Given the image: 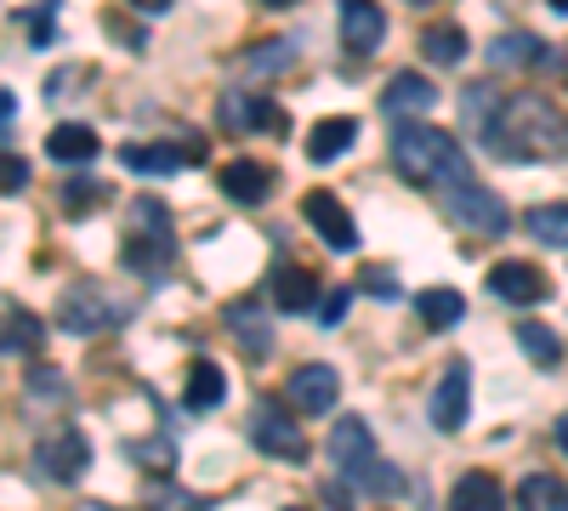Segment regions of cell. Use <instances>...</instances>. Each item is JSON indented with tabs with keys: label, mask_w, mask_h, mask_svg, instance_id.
Instances as JSON below:
<instances>
[{
	"label": "cell",
	"mask_w": 568,
	"mask_h": 511,
	"mask_svg": "<svg viewBox=\"0 0 568 511\" xmlns=\"http://www.w3.org/2000/svg\"><path fill=\"white\" fill-rule=\"evenodd\" d=\"M568 136V120L546 98H506L495 125L484 131V149L500 160H551Z\"/></svg>",
	"instance_id": "1"
},
{
	"label": "cell",
	"mask_w": 568,
	"mask_h": 511,
	"mask_svg": "<svg viewBox=\"0 0 568 511\" xmlns=\"http://www.w3.org/2000/svg\"><path fill=\"white\" fill-rule=\"evenodd\" d=\"M393 165H398L404 182H415V188H455V182H471L460 143L449 131L420 125V120H404L393 131Z\"/></svg>",
	"instance_id": "2"
},
{
	"label": "cell",
	"mask_w": 568,
	"mask_h": 511,
	"mask_svg": "<svg viewBox=\"0 0 568 511\" xmlns=\"http://www.w3.org/2000/svg\"><path fill=\"white\" fill-rule=\"evenodd\" d=\"M329 454H336V472L347 483L369 489V494H398L404 489V478L387 467L382 454H375V432H369L364 415H342L336 432H329Z\"/></svg>",
	"instance_id": "3"
},
{
	"label": "cell",
	"mask_w": 568,
	"mask_h": 511,
	"mask_svg": "<svg viewBox=\"0 0 568 511\" xmlns=\"http://www.w3.org/2000/svg\"><path fill=\"white\" fill-rule=\"evenodd\" d=\"M58 318H63L69 336H103V330L131 318V302H114L103 285H74V290H63Z\"/></svg>",
	"instance_id": "4"
},
{
	"label": "cell",
	"mask_w": 568,
	"mask_h": 511,
	"mask_svg": "<svg viewBox=\"0 0 568 511\" xmlns=\"http://www.w3.org/2000/svg\"><path fill=\"white\" fill-rule=\"evenodd\" d=\"M444 216L455 227H466V234H478V239H495V234L511 227L506 200H495L489 188H478V182H455V188H444Z\"/></svg>",
	"instance_id": "5"
},
{
	"label": "cell",
	"mask_w": 568,
	"mask_h": 511,
	"mask_svg": "<svg viewBox=\"0 0 568 511\" xmlns=\"http://www.w3.org/2000/svg\"><path fill=\"white\" fill-rule=\"evenodd\" d=\"M251 443L273 460H302L307 454V438L296 427V415L284 403H273V398H256V409H251Z\"/></svg>",
	"instance_id": "6"
},
{
	"label": "cell",
	"mask_w": 568,
	"mask_h": 511,
	"mask_svg": "<svg viewBox=\"0 0 568 511\" xmlns=\"http://www.w3.org/2000/svg\"><path fill=\"white\" fill-rule=\"evenodd\" d=\"M302 216H307V227H313V234L336 251V256H353V251H358V222L347 216V205L329 194V188L302 194Z\"/></svg>",
	"instance_id": "7"
},
{
	"label": "cell",
	"mask_w": 568,
	"mask_h": 511,
	"mask_svg": "<svg viewBox=\"0 0 568 511\" xmlns=\"http://www.w3.org/2000/svg\"><path fill=\"white\" fill-rule=\"evenodd\" d=\"M85 467H91V443L74 427H52L34 443V472H45L52 483H74Z\"/></svg>",
	"instance_id": "8"
},
{
	"label": "cell",
	"mask_w": 568,
	"mask_h": 511,
	"mask_svg": "<svg viewBox=\"0 0 568 511\" xmlns=\"http://www.w3.org/2000/svg\"><path fill=\"white\" fill-rule=\"evenodd\" d=\"M284 398H291V409L302 415H329L342 398V376L329 364H302L291 381H284Z\"/></svg>",
	"instance_id": "9"
},
{
	"label": "cell",
	"mask_w": 568,
	"mask_h": 511,
	"mask_svg": "<svg viewBox=\"0 0 568 511\" xmlns=\"http://www.w3.org/2000/svg\"><path fill=\"white\" fill-rule=\"evenodd\" d=\"M336 23H342V45H347L353 58H369L375 45L387 40V12L375 7V0H342Z\"/></svg>",
	"instance_id": "10"
},
{
	"label": "cell",
	"mask_w": 568,
	"mask_h": 511,
	"mask_svg": "<svg viewBox=\"0 0 568 511\" xmlns=\"http://www.w3.org/2000/svg\"><path fill=\"white\" fill-rule=\"evenodd\" d=\"M216 120H222V131H233V136H256V131H284V114L267 103V98H256V91H222V109H216Z\"/></svg>",
	"instance_id": "11"
},
{
	"label": "cell",
	"mask_w": 568,
	"mask_h": 511,
	"mask_svg": "<svg viewBox=\"0 0 568 511\" xmlns=\"http://www.w3.org/2000/svg\"><path fill=\"white\" fill-rule=\"evenodd\" d=\"M484 285H489L500 302H517V307H535V302L551 296V290H546V273H540L535 262H495Z\"/></svg>",
	"instance_id": "12"
},
{
	"label": "cell",
	"mask_w": 568,
	"mask_h": 511,
	"mask_svg": "<svg viewBox=\"0 0 568 511\" xmlns=\"http://www.w3.org/2000/svg\"><path fill=\"white\" fill-rule=\"evenodd\" d=\"M466 403H471V369L455 358L444 369V381L433 387V427L438 432H460L466 427Z\"/></svg>",
	"instance_id": "13"
},
{
	"label": "cell",
	"mask_w": 568,
	"mask_h": 511,
	"mask_svg": "<svg viewBox=\"0 0 568 511\" xmlns=\"http://www.w3.org/2000/svg\"><path fill=\"white\" fill-rule=\"evenodd\" d=\"M382 109L393 114V120H420L426 109H438V85L426 80V74H393L387 80V91H382Z\"/></svg>",
	"instance_id": "14"
},
{
	"label": "cell",
	"mask_w": 568,
	"mask_h": 511,
	"mask_svg": "<svg viewBox=\"0 0 568 511\" xmlns=\"http://www.w3.org/2000/svg\"><path fill=\"white\" fill-rule=\"evenodd\" d=\"M267 290H273V307L278 313H313L324 296H318V278L307 267H291V262H278L273 278H267Z\"/></svg>",
	"instance_id": "15"
},
{
	"label": "cell",
	"mask_w": 568,
	"mask_h": 511,
	"mask_svg": "<svg viewBox=\"0 0 568 511\" xmlns=\"http://www.w3.org/2000/svg\"><path fill=\"white\" fill-rule=\"evenodd\" d=\"M227 330H233V341H240V352L251 358V364H262L267 352H273V330H267V318H262V307L256 302H227Z\"/></svg>",
	"instance_id": "16"
},
{
	"label": "cell",
	"mask_w": 568,
	"mask_h": 511,
	"mask_svg": "<svg viewBox=\"0 0 568 511\" xmlns=\"http://www.w3.org/2000/svg\"><path fill=\"white\" fill-rule=\"evenodd\" d=\"M216 182H222V194H227L233 205H262V200L273 194V171H267L262 160H227Z\"/></svg>",
	"instance_id": "17"
},
{
	"label": "cell",
	"mask_w": 568,
	"mask_h": 511,
	"mask_svg": "<svg viewBox=\"0 0 568 511\" xmlns=\"http://www.w3.org/2000/svg\"><path fill=\"white\" fill-rule=\"evenodd\" d=\"M98 131L91 125H80V120H63V125H52L45 131V154H52L58 165H91L98 160Z\"/></svg>",
	"instance_id": "18"
},
{
	"label": "cell",
	"mask_w": 568,
	"mask_h": 511,
	"mask_svg": "<svg viewBox=\"0 0 568 511\" xmlns=\"http://www.w3.org/2000/svg\"><path fill=\"white\" fill-rule=\"evenodd\" d=\"M353 143H358V120L353 114H329V120H318L307 131V160L313 165H329V160H342Z\"/></svg>",
	"instance_id": "19"
},
{
	"label": "cell",
	"mask_w": 568,
	"mask_h": 511,
	"mask_svg": "<svg viewBox=\"0 0 568 511\" xmlns=\"http://www.w3.org/2000/svg\"><path fill=\"white\" fill-rule=\"evenodd\" d=\"M489 63L495 69H551V45L535 34H500L489 40Z\"/></svg>",
	"instance_id": "20"
},
{
	"label": "cell",
	"mask_w": 568,
	"mask_h": 511,
	"mask_svg": "<svg viewBox=\"0 0 568 511\" xmlns=\"http://www.w3.org/2000/svg\"><path fill=\"white\" fill-rule=\"evenodd\" d=\"M187 160H194V154H182V149H154V143H125L120 149V165L125 171H136V176H176Z\"/></svg>",
	"instance_id": "21"
},
{
	"label": "cell",
	"mask_w": 568,
	"mask_h": 511,
	"mask_svg": "<svg viewBox=\"0 0 568 511\" xmlns=\"http://www.w3.org/2000/svg\"><path fill=\"white\" fill-rule=\"evenodd\" d=\"M291 63H296V40H262V45H251V52L240 58L245 80H256V85L278 80L284 69H291Z\"/></svg>",
	"instance_id": "22"
},
{
	"label": "cell",
	"mask_w": 568,
	"mask_h": 511,
	"mask_svg": "<svg viewBox=\"0 0 568 511\" xmlns=\"http://www.w3.org/2000/svg\"><path fill=\"white\" fill-rule=\"evenodd\" d=\"M222 398H227V376H222V364L200 358L194 369H187V387H182V403L194 409V415H205V409H216Z\"/></svg>",
	"instance_id": "23"
},
{
	"label": "cell",
	"mask_w": 568,
	"mask_h": 511,
	"mask_svg": "<svg viewBox=\"0 0 568 511\" xmlns=\"http://www.w3.org/2000/svg\"><path fill=\"white\" fill-rule=\"evenodd\" d=\"M449 511H506V489L489 472H466L449 494Z\"/></svg>",
	"instance_id": "24"
},
{
	"label": "cell",
	"mask_w": 568,
	"mask_h": 511,
	"mask_svg": "<svg viewBox=\"0 0 568 511\" xmlns=\"http://www.w3.org/2000/svg\"><path fill=\"white\" fill-rule=\"evenodd\" d=\"M415 313H420V324H433V330H449V324H460L466 302H460V290L433 285V290H420V296H415Z\"/></svg>",
	"instance_id": "25"
},
{
	"label": "cell",
	"mask_w": 568,
	"mask_h": 511,
	"mask_svg": "<svg viewBox=\"0 0 568 511\" xmlns=\"http://www.w3.org/2000/svg\"><path fill=\"white\" fill-rule=\"evenodd\" d=\"M517 511H568V483L551 472H535L517 489Z\"/></svg>",
	"instance_id": "26"
},
{
	"label": "cell",
	"mask_w": 568,
	"mask_h": 511,
	"mask_svg": "<svg viewBox=\"0 0 568 511\" xmlns=\"http://www.w3.org/2000/svg\"><path fill=\"white\" fill-rule=\"evenodd\" d=\"M420 58L426 63H444V69L460 63L466 58V29L460 23H433V29L420 34Z\"/></svg>",
	"instance_id": "27"
},
{
	"label": "cell",
	"mask_w": 568,
	"mask_h": 511,
	"mask_svg": "<svg viewBox=\"0 0 568 511\" xmlns=\"http://www.w3.org/2000/svg\"><path fill=\"white\" fill-rule=\"evenodd\" d=\"M142 511H211V500L194 494V489H182V483H171V478H160V483L142 489Z\"/></svg>",
	"instance_id": "28"
},
{
	"label": "cell",
	"mask_w": 568,
	"mask_h": 511,
	"mask_svg": "<svg viewBox=\"0 0 568 511\" xmlns=\"http://www.w3.org/2000/svg\"><path fill=\"white\" fill-rule=\"evenodd\" d=\"M524 227L540 239V245H557V251H568V200H557V205H535L529 216H524Z\"/></svg>",
	"instance_id": "29"
},
{
	"label": "cell",
	"mask_w": 568,
	"mask_h": 511,
	"mask_svg": "<svg viewBox=\"0 0 568 511\" xmlns=\"http://www.w3.org/2000/svg\"><path fill=\"white\" fill-rule=\"evenodd\" d=\"M165 262H171V239H149V234H131L125 239V267H136L142 278L165 273Z\"/></svg>",
	"instance_id": "30"
},
{
	"label": "cell",
	"mask_w": 568,
	"mask_h": 511,
	"mask_svg": "<svg viewBox=\"0 0 568 511\" xmlns=\"http://www.w3.org/2000/svg\"><path fill=\"white\" fill-rule=\"evenodd\" d=\"M7 352H40V318L18 302H7Z\"/></svg>",
	"instance_id": "31"
},
{
	"label": "cell",
	"mask_w": 568,
	"mask_h": 511,
	"mask_svg": "<svg viewBox=\"0 0 568 511\" xmlns=\"http://www.w3.org/2000/svg\"><path fill=\"white\" fill-rule=\"evenodd\" d=\"M460 114L478 125V136H484V131L495 125V114H500V91H495L489 80H484V85H466V91H460Z\"/></svg>",
	"instance_id": "32"
},
{
	"label": "cell",
	"mask_w": 568,
	"mask_h": 511,
	"mask_svg": "<svg viewBox=\"0 0 568 511\" xmlns=\"http://www.w3.org/2000/svg\"><path fill=\"white\" fill-rule=\"evenodd\" d=\"M517 347H524V358H535V364H557L562 358V341L546 330V324H517Z\"/></svg>",
	"instance_id": "33"
},
{
	"label": "cell",
	"mask_w": 568,
	"mask_h": 511,
	"mask_svg": "<svg viewBox=\"0 0 568 511\" xmlns=\"http://www.w3.org/2000/svg\"><path fill=\"white\" fill-rule=\"evenodd\" d=\"M358 290L375 296V302H398V296H404V290H398V273L382 267V262H364V267H358Z\"/></svg>",
	"instance_id": "34"
},
{
	"label": "cell",
	"mask_w": 568,
	"mask_h": 511,
	"mask_svg": "<svg viewBox=\"0 0 568 511\" xmlns=\"http://www.w3.org/2000/svg\"><path fill=\"white\" fill-rule=\"evenodd\" d=\"M131 234H149V239H171V216L160 200H136L131 205Z\"/></svg>",
	"instance_id": "35"
},
{
	"label": "cell",
	"mask_w": 568,
	"mask_h": 511,
	"mask_svg": "<svg viewBox=\"0 0 568 511\" xmlns=\"http://www.w3.org/2000/svg\"><path fill=\"white\" fill-rule=\"evenodd\" d=\"M109 188H103V182H69V188L58 194L63 200V211L69 216H85V211H98V200H103Z\"/></svg>",
	"instance_id": "36"
},
{
	"label": "cell",
	"mask_w": 568,
	"mask_h": 511,
	"mask_svg": "<svg viewBox=\"0 0 568 511\" xmlns=\"http://www.w3.org/2000/svg\"><path fill=\"white\" fill-rule=\"evenodd\" d=\"M353 290H358V285H336V290H324V302H318V324H324V330H336V324L347 318Z\"/></svg>",
	"instance_id": "37"
},
{
	"label": "cell",
	"mask_w": 568,
	"mask_h": 511,
	"mask_svg": "<svg viewBox=\"0 0 568 511\" xmlns=\"http://www.w3.org/2000/svg\"><path fill=\"white\" fill-rule=\"evenodd\" d=\"M29 392H34V398H63V376H58V369H34Z\"/></svg>",
	"instance_id": "38"
},
{
	"label": "cell",
	"mask_w": 568,
	"mask_h": 511,
	"mask_svg": "<svg viewBox=\"0 0 568 511\" xmlns=\"http://www.w3.org/2000/svg\"><path fill=\"white\" fill-rule=\"evenodd\" d=\"M29 188V165H23V154H7V200H18Z\"/></svg>",
	"instance_id": "39"
},
{
	"label": "cell",
	"mask_w": 568,
	"mask_h": 511,
	"mask_svg": "<svg viewBox=\"0 0 568 511\" xmlns=\"http://www.w3.org/2000/svg\"><path fill=\"white\" fill-rule=\"evenodd\" d=\"M131 454L136 460H154V467H171V443L160 438V443H131Z\"/></svg>",
	"instance_id": "40"
},
{
	"label": "cell",
	"mask_w": 568,
	"mask_h": 511,
	"mask_svg": "<svg viewBox=\"0 0 568 511\" xmlns=\"http://www.w3.org/2000/svg\"><path fill=\"white\" fill-rule=\"evenodd\" d=\"M34 23H29V34H34V45H45L52 40V7H40V12H29Z\"/></svg>",
	"instance_id": "41"
},
{
	"label": "cell",
	"mask_w": 568,
	"mask_h": 511,
	"mask_svg": "<svg viewBox=\"0 0 568 511\" xmlns=\"http://www.w3.org/2000/svg\"><path fill=\"white\" fill-rule=\"evenodd\" d=\"M551 438H557V449L568 454V415H557V432H551Z\"/></svg>",
	"instance_id": "42"
},
{
	"label": "cell",
	"mask_w": 568,
	"mask_h": 511,
	"mask_svg": "<svg viewBox=\"0 0 568 511\" xmlns=\"http://www.w3.org/2000/svg\"><path fill=\"white\" fill-rule=\"evenodd\" d=\"M136 7H142V12H165V7H171V0H136Z\"/></svg>",
	"instance_id": "43"
},
{
	"label": "cell",
	"mask_w": 568,
	"mask_h": 511,
	"mask_svg": "<svg viewBox=\"0 0 568 511\" xmlns=\"http://www.w3.org/2000/svg\"><path fill=\"white\" fill-rule=\"evenodd\" d=\"M551 12H568V0H551Z\"/></svg>",
	"instance_id": "44"
},
{
	"label": "cell",
	"mask_w": 568,
	"mask_h": 511,
	"mask_svg": "<svg viewBox=\"0 0 568 511\" xmlns=\"http://www.w3.org/2000/svg\"><path fill=\"white\" fill-rule=\"evenodd\" d=\"M267 7H296V0H267Z\"/></svg>",
	"instance_id": "45"
},
{
	"label": "cell",
	"mask_w": 568,
	"mask_h": 511,
	"mask_svg": "<svg viewBox=\"0 0 568 511\" xmlns=\"http://www.w3.org/2000/svg\"><path fill=\"white\" fill-rule=\"evenodd\" d=\"M85 511H109V505H85Z\"/></svg>",
	"instance_id": "46"
},
{
	"label": "cell",
	"mask_w": 568,
	"mask_h": 511,
	"mask_svg": "<svg viewBox=\"0 0 568 511\" xmlns=\"http://www.w3.org/2000/svg\"><path fill=\"white\" fill-rule=\"evenodd\" d=\"M284 511H302V505H284Z\"/></svg>",
	"instance_id": "47"
}]
</instances>
